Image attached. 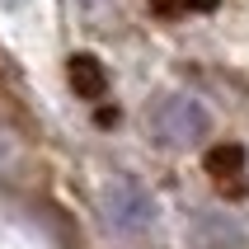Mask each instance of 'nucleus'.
Here are the masks:
<instances>
[{
	"label": "nucleus",
	"instance_id": "nucleus-5",
	"mask_svg": "<svg viewBox=\"0 0 249 249\" xmlns=\"http://www.w3.org/2000/svg\"><path fill=\"white\" fill-rule=\"evenodd\" d=\"M71 85H75V94H85V99L104 94V71H99L94 56H71Z\"/></svg>",
	"mask_w": 249,
	"mask_h": 249
},
{
	"label": "nucleus",
	"instance_id": "nucleus-2",
	"mask_svg": "<svg viewBox=\"0 0 249 249\" xmlns=\"http://www.w3.org/2000/svg\"><path fill=\"white\" fill-rule=\"evenodd\" d=\"M212 127L207 104H197L193 94H160L151 99V132L165 146H197Z\"/></svg>",
	"mask_w": 249,
	"mask_h": 249
},
{
	"label": "nucleus",
	"instance_id": "nucleus-1",
	"mask_svg": "<svg viewBox=\"0 0 249 249\" xmlns=\"http://www.w3.org/2000/svg\"><path fill=\"white\" fill-rule=\"evenodd\" d=\"M104 216H108V226L118 231V235L141 240V235L155 231L160 207H155V197H151L146 183H137V179H108V183H104Z\"/></svg>",
	"mask_w": 249,
	"mask_h": 249
},
{
	"label": "nucleus",
	"instance_id": "nucleus-4",
	"mask_svg": "<svg viewBox=\"0 0 249 249\" xmlns=\"http://www.w3.org/2000/svg\"><path fill=\"white\" fill-rule=\"evenodd\" d=\"M207 174L221 183V188L245 183V151H240V146H216V151L207 155Z\"/></svg>",
	"mask_w": 249,
	"mask_h": 249
},
{
	"label": "nucleus",
	"instance_id": "nucleus-6",
	"mask_svg": "<svg viewBox=\"0 0 249 249\" xmlns=\"http://www.w3.org/2000/svg\"><path fill=\"white\" fill-rule=\"evenodd\" d=\"M216 0H155V10L165 14H183V10H212Z\"/></svg>",
	"mask_w": 249,
	"mask_h": 249
},
{
	"label": "nucleus",
	"instance_id": "nucleus-7",
	"mask_svg": "<svg viewBox=\"0 0 249 249\" xmlns=\"http://www.w3.org/2000/svg\"><path fill=\"white\" fill-rule=\"evenodd\" d=\"M0 10H10V14H14V10H24V0H0Z\"/></svg>",
	"mask_w": 249,
	"mask_h": 249
},
{
	"label": "nucleus",
	"instance_id": "nucleus-3",
	"mask_svg": "<svg viewBox=\"0 0 249 249\" xmlns=\"http://www.w3.org/2000/svg\"><path fill=\"white\" fill-rule=\"evenodd\" d=\"M193 249H245V231L221 212H197L193 216Z\"/></svg>",
	"mask_w": 249,
	"mask_h": 249
}]
</instances>
